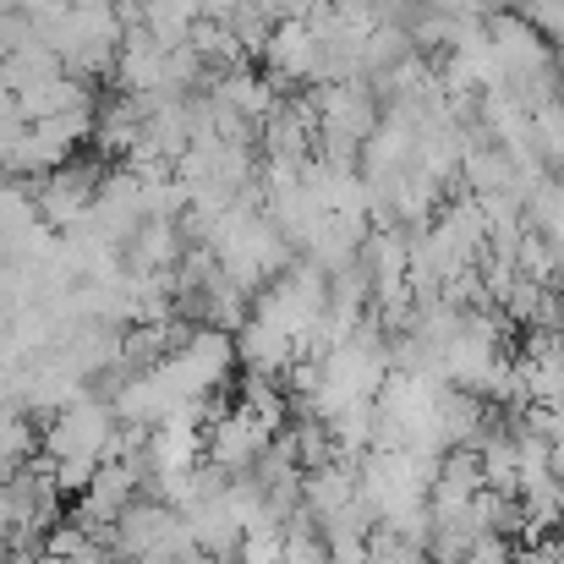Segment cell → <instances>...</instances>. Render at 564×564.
I'll return each instance as SVG.
<instances>
[{
  "label": "cell",
  "instance_id": "6da1fadb",
  "mask_svg": "<svg viewBox=\"0 0 564 564\" xmlns=\"http://www.w3.org/2000/svg\"><path fill=\"white\" fill-rule=\"evenodd\" d=\"M105 176H110V165L105 160H72V165H61L55 176H44V182H22L28 197H33V208H39V225H50L55 236H66L88 208H94V197L105 187Z\"/></svg>",
  "mask_w": 564,
  "mask_h": 564
},
{
  "label": "cell",
  "instance_id": "7a4b0ae2",
  "mask_svg": "<svg viewBox=\"0 0 564 564\" xmlns=\"http://www.w3.org/2000/svg\"><path fill=\"white\" fill-rule=\"evenodd\" d=\"M274 444V427H263L252 411H241V405H230L214 427H208V444H203V460H214L219 471H230V477H247L258 460H263V449Z\"/></svg>",
  "mask_w": 564,
  "mask_h": 564
},
{
  "label": "cell",
  "instance_id": "3957f363",
  "mask_svg": "<svg viewBox=\"0 0 564 564\" xmlns=\"http://www.w3.org/2000/svg\"><path fill=\"white\" fill-rule=\"evenodd\" d=\"M318 55H324V44L307 28V17L280 22L269 50H263V77L280 83V88H318Z\"/></svg>",
  "mask_w": 564,
  "mask_h": 564
},
{
  "label": "cell",
  "instance_id": "277c9868",
  "mask_svg": "<svg viewBox=\"0 0 564 564\" xmlns=\"http://www.w3.org/2000/svg\"><path fill=\"white\" fill-rule=\"evenodd\" d=\"M165 61H171V50L149 28H127L121 61H116V94H160L165 88Z\"/></svg>",
  "mask_w": 564,
  "mask_h": 564
},
{
  "label": "cell",
  "instance_id": "5b68a950",
  "mask_svg": "<svg viewBox=\"0 0 564 564\" xmlns=\"http://www.w3.org/2000/svg\"><path fill=\"white\" fill-rule=\"evenodd\" d=\"M66 66H61V55L33 33L22 50H11L6 55V66H0V83L11 88V94H22V88H39V83H50V77H61Z\"/></svg>",
  "mask_w": 564,
  "mask_h": 564
},
{
  "label": "cell",
  "instance_id": "8992f818",
  "mask_svg": "<svg viewBox=\"0 0 564 564\" xmlns=\"http://www.w3.org/2000/svg\"><path fill=\"white\" fill-rule=\"evenodd\" d=\"M368 554H373V564H438L422 543H405V538H394V532H383V527H373Z\"/></svg>",
  "mask_w": 564,
  "mask_h": 564
},
{
  "label": "cell",
  "instance_id": "52a82bcc",
  "mask_svg": "<svg viewBox=\"0 0 564 564\" xmlns=\"http://www.w3.org/2000/svg\"><path fill=\"white\" fill-rule=\"evenodd\" d=\"M236 564H285V538L280 532H247Z\"/></svg>",
  "mask_w": 564,
  "mask_h": 564
},
{
  "label": "cell",
  "instance_id": "ba28073f",
  "mask_svg": "<svg viewBox=\"0 0 564 564\" xmlns=\"http://www.w3.org/2000/svg\"><path fill=\"white\" fill-rule=\"evenodd\" d=\"M516 564H564V543H527L521 554H516Z\"/></svg>",
  "mask_w": 564,
  "mask_h": 564
},
{
  "label": "cell",
  "instance_id": "9c48e42d",
  "mask_svg": "<svg viewBox=\"0 0 564 564\" xmlns=\"http://www.w3.org/2000/svg\"><path fill=\"white\" fill-rule=\"evenodd\" d=\"M33 564H66V560H55V554H33Z\"/></svg>",
  "mask_w": 564,
  "mask_h": 564
},
{
  "label": "cell",
  "instance_id": "30bf717a",
  "mask_svg": "<svg viewBox=\"0 0 564 564\" xmlns=\"http://www.w3.org/2000/svg\"><path fill=\"white\" fill-rule=\"evenodd\" d=\"M17 11V0H0V17H11Z\"/></svg>",
  "mask_w": 564,
  "mask_h": 564
},
{
  "label": "cell",
  "instance_id": "8fae6325",
  "mask_svg": "<svg viewBox=\"0 0 564 564\" xmlns=\"http://www.w3.org/2000/svg\"><path fill=\"white\" fill-rule=\"evenodd\" d=\"M6 182H11V176H6V165H0V187H6Z\"/></svg>",
  "mask_w": 564,
  "mask_h": 564
}]
</instances>
